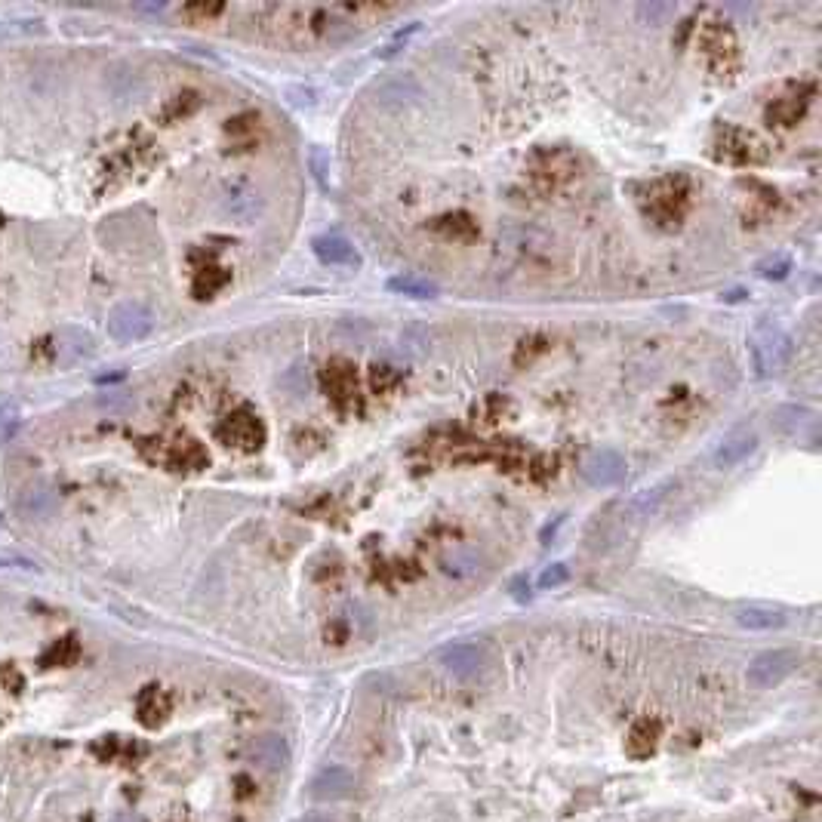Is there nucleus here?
<instances>
[{"mask_svg": "<svg viewBox=\"0 0 822 822\" xmlns=\"http://www.w3.org/2000/svg\"><path fill=\"white\" fill-rule=\"evenodd\" d=\"M438 662L456 678H475L490 665V656L481 644H447L438 650Z\"/></svg>", "mask_w": 822, "mask_h": 822, "instance_id": "4", "label": "nucleus"}, {"mask_svg": "<svg viewBox=\"0 0 822 822\" xmlns=\"http://www.w3.org/2000/svg\"><path fill=\"white\" fill-rule=\"evenodd\" d=\"M19 407L13 401H0V444L10 441L16 435V428H19Z\"/></svg>", "mask_w": 822, "mask_h": 822, "instance_id": "15", "label": "nucleus"}, {"mask_svg": "<svg viewBox=\"0 0 822 822\" xmlns=\"http://www.w3.org/2000/svg\"><path fill=\"white\" fill-rule=\"evenodd\" d=\"M391 293H404V296H416V299H432L438 296V284L425 281V278H413V274H401V278L388 281Z\"/></svg>", "mask_w": 822, "mask_h": 822, "instance_id": "14", "label": "nucleus"}, {"mask_svg": "<svg viewBox=\"0 0 822 822\" xmlns=\"http://www.w3.org/2000/svg\"><path fill=\"white\" fill-rule=\"evenodd\" d=\"M296 822H339L336 816H330V813H305L302 819H296Z\"/></svg>", "mask_w": 822, "mask_h": 822, "instance_id": "18", "label": "nucleus"}, {"mask_svg": "<svg viewBox=\"0 0 822 822\" xmlns=\"http://www.w3.org/2000/svg\"><path fill=\"white\" fill-rule=\"evenodd\" d=\"M0 567H28V570H37L31 561H16V558H0Z\"/></svg>", "mask_w": 822, "mask_h": 822, "instance_id": "19", "label": "nucleus"}, {"mask_svg": "<svg viewBox=\"0 0 822 822\" xmlns=\"http://www.w3.org/2000/svg\"><path fill=\"white\" fill-rule=\"evenodd\" d=\"M567 579H570V570L564 564H552L539 576V585H542V589H558V585H564Z\"/></svg>", "mask_w": 822, "mask_h": 822, "instance_id": "17", "label": "nucleus"}, {"mask_svg": "<svg viewBox=\"0 0 822 822\" xmlns=\"http://www.w3.org/2000/svg\"><path fill=\"white\" fill-rule=\"evenodd\" d=\"M789 268H792V262L786 256H767L764 262H758V274L767 281H782L789 274Z\"/></svg>", "mask_w": 822, "mask_h": 822, "instance_id": "16", "label": "nucleus"}, {"mask_svg": "<svg viewBox=\"0 0 822 822\" xmlns=\"http://www.w3.org/2000/svg\"><path fill=\"white\" fill-rule=\"evenodd\" d=\"M253 764L268 770V773H281L287 764H290V746H287V739L278 736V733H265L256 739V746L250 752Z\"/></svg>", "mask_w": 822, "mask_h": 822, "instance_id": "10", "label": "nucleus"}, {"mask_svg": "<svg viewBox=\"0 0 822 822\" xmlns=\"http://www.w3.org/2000/svg\"><path fill=\"white\" fill-rule=\"evenodd\" d=\"M755 450H758V435L749 432V428H736V432H730V435L718 444L712 462H715L718 468H733V465H739L742 459H749Z\"/></svg>", "mask_w": 822, "mask_h": 822, "instance_id": "9", "label": "nucleus"}, {"mask_svg": "<svg viewBox=\"0 0 822 822\" xmlns=\"http://www.w3.org/2000/svg\"><path fill=\"white\" fill-rule=\"evenodd\" d=\"M222 213L231 216L234 222H253L259 213H262V198L259 191H253L250 185L244 182H234V185H225L222 191Z\"/></svg>", "mask_w": 822, "mask_h": 822, "instance_id": "6", "label": "nucleus"}, {"mask_svg": "<svg viewBox=\"0 0 822 822\" xmlns=\"http://www.w3.org/2000/svg\"><path fill=\"white\" fill-rule=\"evenodd\" d=\"M355 792H358V776L348 767H324L308 786V795L318 801H342Z\"/></svg>", "mask_w": 822, "mask_h": 822, "instance_id": "5", "label": "nucleus"}, {"mask_svg": "<svg viewBox=\"0 0 822 822\" xmlns=\"http://www.w3.org/2000/svg\"><path fill=\"white\" fill-rule=\"evenodd\" d=\"M62 351H65V358L71 361H84V358H90L93 355V339H90V333L87 330H81V327H65L62 330Z\"/></svg>", "mask_w": 822, "mask_h": 822, "instance_id": "13", "label": "nucleus"}, {"mask_svg": "<svg viewBox=\"0 0 822 822\" xmlns=\"http://www.w3.org/2000/svg\"><path fill=\"white\" fill-rule=\"evenodd\" d=\"M801 665V653L792 650V647H776V650H767L761 656H755L749 662V672H746V681L749 687L755 690H770L776 684L786 681L795 669Z\"/></svg>", "mask_w": 822, "mask_h": 822, "instance_id": "1", "label": "nucleus"}, {"mask_svg": "<svg viewBox=\"0 0 822 822\" xmlns=\"http://www.w3.org/2000/svg\"><path fill=\"white\" fill-rule=\"evenodd\" d=\"M154 330V315L151 308L142 302H121L111 308L108 315V336L121 345H133L142 342L148 333Z\"/></svg>", "mask_w": 822, "mask_h": 822, "instance_id": "2", "label": "nucleus"}, {"mask_svg": "<svg viewBox=\"0 0 822 822\" xmlns=\"http://www.w3.org/2000/svg\"><path fill=\"white\" fill-rule=\"evenodd\" d=\"M311 250L324 265H358V250L351 247V241H345L342 234H318L311 241Z\"/></svg>", "mask_w": 822, "mask_h": 822, "instance_id": "11", "label": "nucleus"}, {"mask_svg": "<svg viewBox=\"0 0 822 822\" xmlns=\"http://www.w3.org/2000/svg\"><path fill=\"white\" fill-rule=\"evenodd\" d=\"M59 508L56 493L50 490V484H31L16 496V512L28 521H50Z\"/></svg>", "mask_w": 822, "mask_h": 822, "instance_id": "8", "label": "nucleus"}, {"mask_svg": "<svg viewBox=\"0 0 822 822\" xmlns=\"http://www.w3.org/2000/svg\"><path fill=\"white\" fill-rule=\"evenodd\" d=\"M736 622L742 629H752V632H770V629H782V625H786V616H782V610H773V607L749 604V607L736 610Z\"/></svg>", "mask_w": 822, "mask_h": 822, "instance_id": "12", "label": "nucleus"}, {"mask_svg": "<svg viewBox=\"0 0 822 822\" xmlns=\"http://www.w3.org/2000/svg\"><path fill=\"white\" fill-rule=\"evenodd\" d=\"M582 475L592 487H613L625 475V459L616 450H598V453H592L589 459H585Z\"/></svg>", "mask_w": 822, "mask_h": 822, "instance_id": "7", "label": "nucleus"}, {"mask_svg": "<svg viewBox=\"0 0 822 822\" xmlns=\"http://www.w3.org/2000/svg\"><path fill=\"white\" fill-rule=\"evenodd\" d=\"M789 355V339L776 324H758L752 333V358L761 376H770L782 367Z\"/></svg>", "mask_w": 822, "mask_h": 822, "instance_id": "3", "label": "nucleus"}]
</instances>
